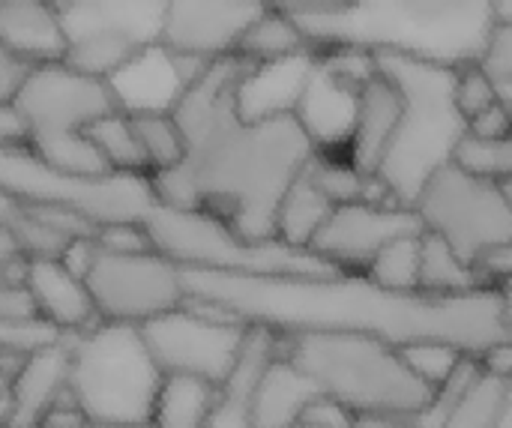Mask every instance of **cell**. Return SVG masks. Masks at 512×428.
<instances>
[{"label":"cell","mask_w":512,"mask_h":428,"mask_svg":"<svg viewBox=\"0 0 512 428\" xmlns=\"http://www.w3.org/2000/svg\"><path fill=\"white\" fill-rule=\"evenodd\" d=\"M183 279L189 300L279 336L363 333L387 339L396 348L450 342L474 357L512 339L510 303L501 285L438 297L426 291H390L366 273L252 276L183 267Z\"/></svg>","instance_id":"6da1fadb"},{"label":"cell","mask_w":512,"mask_h":428,"mask_svg":"<svg viewBox=\"0 0 512 428\" xmlns=\"http://www.w3.org/2000/svg\"><path fill=\"white\" fill-rule=\"evenodd\" d=\"M255 60H213L186 90L174 117L186 159L150 174L168 207L207 210L249 243L276 240V213L288 189L318 156L297 117L249 123L237 111V84Z\"/></svg>","instance_id":"7a4b0ae2"},{"label":"cell","mask_w":512,"mask_h":428,"mask_svg":"<svg viewBox=\"0 0 512 428\" xmlns=\"http://www.w3.org/2000/svg\"><path fill=\"white\" fill-rule=\"evenodd\" d=\"M291 18L315 51H390L450 69L480 63L498 27L495 0H348Z\"/></svg>","instance_id":"3957f363"},{"label":"cell","mask_w":512,"mask_h":428,"mask_svg":"<svg viewBox=\"0 0 512 428\" xmlns=\"http://www.w3.org/2000/svg\"><path fill=\"white\" fill-rule=\"evenodd\" d=\"M375 60L378 72L387 75L402 96V120L378 180L387 186L396 207L417 210L432 177L456 159L468 135V117L456 102L459 69L390 51L375 54Z\"/></svg>","instance_id":"277c9868"},{"label":"cell","mask_w":512,"mask_h":428,"mask_svg":"<svg viewBox=\"0 0 512 428\" xmlns=\"http://www.w3.org/2000/svg\"><path fill=\"white\" fill-rule=\"evenodd\" d=\"M279 342L324 396L348 405L360 420L387 417L411 423L435 396V387L417 378L402 351L387 339L363 333H294L279 336Z\"/></svg>","instance_id":"5b68a950"},{"label":"cell","mask_w":512,"mask_h":428,"mask_svg":"<svg viewBox=\"0 0 512 428\" xmlns=\"http://www.w3.org/2000/svg\"><path fill=\"white\" fill-rule=\"evenodd\" d=\"M69 390L90 423H150L165 372L156 363L144 330L135 324L99 321L69 336Z\"/></svg>","instance_id":"8992f818"},{"label":"cell","mask_w":512,"mask_h":428,"mask_svg":"<svg viewBox=\"0 0 512 428\" xmlns=\"http://www.w3.org/2000/svg\"><path fill=\"white\" fill-rule=\"evenodd\" d=\"M12 105L30 126V150L51 168L66 174L114 171L87 129L120 111L105 78L84 75L69 63H39Z\"/></svg>","instance_id":"52a82bcc"},{"label":"cell","mask_w":512,"mask_h":428,"mask_svg":"<svg viewBox=\"0 0 512 428\" xmlns=\"http://www.w3.org/2000/svg\"><path fill=\"white\" fill-rule=\"evenodd\" d=\"M153 249L180 267L252 273V276H330L342 273L312 249H294L282 240L249 243L231 225L207 210H180L156 204L147 219Z\"/></svg>","instance_id":"ba28073f"},{"label":"cell","mask_w":512,"mask_h":428,"mask_svg":"<svg viewBox=\"0 0 512 428\" xmlns=\"http://www.w3.org/2000/svg\"><path fill=\"white\" fill-rule=\"evenodd\" d=\"M0 192L18 201L72 207L96 228L120 222L147 225L159 204L153 177L147 171L66 174L45 165L30 147L0 150Z\"/></svg>","instance_id":"9c48e42d"},{"label":"cell","mask_w":512,"mask_h":428,"mask_svg":"<svg viewBox=\"0 0 512 428\" xmlns=\"http://www.w3.org/2000/svg\"><path fill=\"white\" fill-rule=\"evenodd\" d=\"M429 234L444 237L468 264L512 243V198L504 183L474 177L450 162L417 201Z\"/></svg>","instance_id":"30bf717a"},{"label":"cell","mask_w":512,"mask_h":428,"mask_svg":"<svg viewBox=\"0 0 512 428\" xmlns=\"http://www.w3.org/2000/svg\"><path fill=\"white\" fill-rule=\"evenodd\" d=\"M144 339L165 375L201 378L222 387L243 360L249 345V324L219 315L207 303L186 300L144 327Z\"/></svg>","instance_id":"8fae6325"},{"label":"cell","mask_w":512,"mask_h":428,"mask_svg":"<svg viewBox=\"0 0 512 428\" xmlns=\"http://www.w3.org/2000/svg\"><path fill=\"white\" fill-rule=\"evenodd\" d=\"M87 288L102 321L135 327H144L189 300L183 267L159 252L114 255L99 246Z\"/></svg>","instance_id":"7c38bea8"},{"label":"cell","mask_w":512,"mask_h":428,"mask_svg":"<svg viewBox=\"0 0 512 428\" xmlns=\"http://www.w3.org/2000/svg\"><path fill=\"white\" fill-rule=\"evenodd\" d=\"M378 75V60L369 51L333 48L318 51L315 72L297 105V123L312 138L318 153H339L351 147L360 120L363 87Z\"/></svg>","instance_id":"4fadbf2b"},{"label":"cell","mask_w":512,"mask_h":428,"mask_svg":"<svg viewBox=\"0 0 512 428\" xmlns=\"http://www.w3.org/2000/svg\"><path fill=\"white\" fill-rule=\"evenodd\" d=\"M426 225L417 210L396 204H339L327 225L312 240V252L342 273H366L369 264L399 237L423 234Z\"/></svg>","instance_id":"5bb4252c"},{"label":"cell","mask_w":512,"mask_h":428,"mask_svg":"<svg viewBox=\"0 0 512 428\" xmlns=\"http://www.w3.org/2000/svg\"><path fill=\"white\" fill-rule=\"evenodd\" d=\"M213 60L177 54L162 42L138 48L111 78L108 87L123 114H174L186 90Z\"/></svg>","instance_id":"9a60e30c"},{"label":"cell","mask_w":512,"mask_h":428,"mask_svg":"<svg viewBox=\"0 0 512 428\" xmlns=\"http://www.w3.org/2000/svg\"><path fill=\"white\" fill-rule=\"evenodd\" d=\"M264 12L261 0H171L159 42L177 54L222 60L237 54Z\"/></svg>","instance_id":"2e32d148"},{"label":"cell","mask_w":512,"mask_h":428,"mask_svg":"<svg viewBox=\"0 0 512 428\" xmlns=\"http://www.w3.org/2000/svg\"><path fill=\"white\" fill-rule=\"evenodd\" d=\"M318 51L303 48L297 54L252 63L237 84V111L249 123H264L276 117H294L315 72Z\"/></svg>","instance_id":"e0dca14e"},{"label":"cell","mask_w":512,"mask_h":428,"mask_svg":"<svg viewBox=\"0 0 512 428\" xmlns=\"http://www.w3.org/2000/svg\"><path fill=\"white\" fill-rule=\"evenodd\" d=\"M69 336L60 345L27 357L18 375L0 384L3 428H36L39 420L57 405V399L69 390V372H72Z\"/></svg>","instance_id":"ac0fdd59"},{"label":"cell","mask_w":512,"mask_h":428,"mask_svg":"<svg viewBox=\"0 0 512 428\" xmlns=\"http://www.w3.org/2000/svg\"><path fill=\"white\" fill-rule=\"evenodd\" d=\"M171 0H72L60 15L69 45L93 33H123L135 45L162 39V24Z\"/></svg>","instance_id":"d6986e66"},{"label":"cell","mask_w":512,"mask_h":428,"mask_svg":"<svg viewBox=\"0 0 512 428\" xmlns=\"http://www.w3.org/2000/svg\"><path fill=\"white\" fill-rule=\"evenodd\" d=\"M0 48L33 63H60L69 54V36L48 0H0Z\"/></svg>","instance_id":"ffe728a7"},{"label":"cell","mask_w":512,"mask_h":428,"mask_svg":"<svg viewBox=\"0 0 512 428\" xmlns=\"http://www.w3.org/2000/svg\"><path fill=\"white\" fill-rule=\"evenodd\" d=\"M321 396L318 384L282 351L264 366L255 396H252V420L255 428H297L306 408Z\"/></svg>","instance_id":"44dd1931"},{"label":"cell","mask_w":512,"mask_h":428,"mask_svg":"<svg viewBox=\"0 0 512 428\" xmlns=\"http://www.w3.org/2000/svg\"><path fill=\"white\" fill-rule=\"evenodd\" d=\"M399 120H402V96H399L396 84L378 72L363 87L357 132H354L351 147H348V162L360 174L378 177L381 162L390 150V141L399 129Z\"/></svg>","instance_id":"7402d4cb"},{"label":"cell","mask_w":512,"mask_h":428,"mask_svg":"<svg viewBox=\"0 0 512 428\" xmlns=\"http://www.w3.org/2000/svg\"><path fill=\"white\" fill-rule=\"evenodd\" d=\"M27 285L39 303V312L66 333H81L102 321L87 282L63 261H33Z\"/></svg>","instance_id":"603a6c76"},{"label":"cell","mask_w":512,"mask_h":428,"mask_svg":"<svg viewBox=\"0 0 512 428\" xmlns=\"http://www.w3.org/2000/svg\"><path fill=\"white\" fill-rule=\"evenodd\" d=\"M276 351H279V333H273L267 327H252L240 366L219 387V399H216V408H213L207 428H255V420H252L255 384Z\"/></svg>","instance_id":"cb8c5ba5"},{"label":"cell","mask_w":512,"mask_h":428,"mask_svg":"<svg viewBox=\"0 0 512 428\" xmlns=\"http://www.w3.org/2000/svg\"><path fill=\"white\" fill-rule=\"evenodd\" d=\"M336 204L318 189L312 177V165L300 174V180L288 189L276 213V240L294 249H312V240L333 216Z\"/></svg>","instance_id":"d4e9b609"},{"label":"cell","mask_w":512,"mask_h":428,"mask_svg":"<svg viewBox=\"0 0 512 428\" xmlns=\"http://www.w3.org/2000/svg\"><path fill=\"white\" fill-rule=\"evenodd\" d=\"M219 399V387L201 378L168 375L153 411L156 428H207Z\"/></svg>","instance_id":"484cf974"},{"label":"cell","mask_w":512,"mask_h":428,"mask_svg":"<svg viewBox=\"0 0 512 428\" xmlns=\"http://www.w3.org/2000/svg\"><path fill=\"white\" fill-rule=\"evenodd\" d=\"M486 288L480 270L468 264L444 237L438 234H423V279L420 291L438 294V297H456V294H471Z\"/></svg>","instance_id":"4316f807"},{"label":"cell","mask_w":512,"mask_h":428,"mask_svg":"<svg viewBox=\"0 0 512 428\" xmlns=\"http://www.w3.org/2000/svg\"><path fill=\"white\" fill-rule=\"evenodd\" d=\"M312 177L318 183V189L339 207V204H357V201H372V204H393L387 186L378 177H366L360 174L348 156L345 159H333L318 153L312 159Z\"/></svg>","instance_id":"83f0119b"},{"label":"cell","mask_w":512,"mask_h":428,"mask_svg":"<svg viewBox=\"0 0 512 428\" xmlns=\"http://www.w3.org/2000/svg\"><path fill=\"white\" fill-rule=\"evenodd\" d=\"M510 390V378H501L483 369L474 378V384L465 390L462 402L456 405V411L450 414L444 428H498L510 402Z\"/></svg>","instance_id":"f1b7e54d"},{"label":"cell","mask_w":512,"mask_h":428,"mask_svg":"<svg viewBox=\"0 0 512 428\" xmlns=\"http://www.w3.org/2000/svg\"><path fill=\"white\" fill-rule=\"evenodd\" d=\"M303 48H312V45L306 42V36L294 24V18L285 15V12H279V9H267L252 24V30L243 36L237 54L246 57V60L264 63V60H279V57L297 54Z\"/></svg>","instance_id":"f546056e"},{"label":"cell","mask_w":512,"mask_h":428,"mask_svg":"<svg viewBox=\"0 0 512 428\" xmlns=\"http://www.w3.org/2000/svg\"><path fill=\"white\" fill-rule=\"evenodd\" d=\"M87 138L96 144V150L105 156V162L114 171H147L150 174L144 147H141V141L135 135V126H132L129 114L114 111V114L96 120L87 129Z\"/></svg>","instance_id":"4dcf8cb0"},{"label":"cell","mask_w":512,"mask_h":428,"mask_svg":"<svg viewBox=\"0 0 512 428\" xmlns=\"http://www.w3.org/2000/svg\"><path fill=\"white\" fill-rule=\"evenodd\" d=\"M426 234V231H423ZM423 234L393 240L366 270V276L390 291H420L423 279Z\"/></svg>","instance_id":"1f68e13d"},{"label":"cell","mask_w":512,"mask_h":428,"mask_svg":"<svg viewBox=\"0 0 512 428\" xmlns=\"http://www.w3.org/2000/svg\"><path fill=\"white\" fill-rule=\"evenodd\" d=\"M132 126L144 147L150 174L177 168L186 159V135L174 114H141L132 117Z\"/></svg>","instance_id":"d6a6232c"},{"label":"cell","mask_w":512,"mask_h":428,"mask_svg":"<svg viewBox=\"0 0 512 428\" xmlns=\"http://www.w3.org/2000/svg\"><path fill=\"white\" fill-rule=\"evenodd\" d=\"M138 48L141 45H135L123 33H93V36H84V39L72 42L63 63H69L72 69H78L84 75L108 81Z\"/></svg>","instance_id":"836d02e7"},{"label":"cell","mask_w":512,"mask_h":428,"mask_svg":"<svg viewBox=\"0 0 512 428\" xmlns=\"http://www.w3.org/2000/svg\"><path fill=\"white\" fill-rule=\"evenodd\" d=\"M462 171L483 177V180H495V183H510L512 180V135L507 138H477V135H465V141L456 150L453 159Z\"/></svg>","instance_id":"e575fe53"},{"label":"cell","mask_w":512,"mask_h":428,"mask_svg":"<svg viewBox=\"0 0 512 428\" xmlns=\"http://www.w3.org/2000/svg\"><path fill=\"white\" fill-rule=\"evenodd\" d=\"M69 333L60 330L45 315H33L24 321H0V351L15 357H33L39 351H48L60 345Z\"/></svg>","instance_id":"d590c367"},{"label":"cell","mask_w":512,"mask_h":428,"mask_svg":"<svg viewBox=\"0 0 512 428\" xmlns=\"http://www.w3.org/2000/svg\"><path fill=\"white\" fill-rule=\"evenodd\" d=\"M483 372V360L480 357H474V354H468L462 363H459V369L435 390V396H432V402H429V408L420 414V417H414L411 420V426L414 428H444L447 426V420H450V414L456 411V405L462 402V396H465V390L474 384V378Z\"/></svg>","instance_id":"8d00e7d4"},{"label":"cell","mask_w":512,"mask_h":428,"mask_svg":"<svg viewBox=\"0 0 512 428\" xmlns=\"http://www.w3.org/2000/svg\"><path fill=\"white\" fill-rule=\"evenodd\" d=\"M402 351V357H405V363L411 366V372L417 375V378H423L429 387H441L456 369H459V363L468 357L462 348H456V345H450V342H411V345H405V348H399Z\"/></svg>","instance_id":"74e56055"},{"label":"cell","mask_w":512,"mask_h":428,"mask_svg":"<svg viewBox=\"0 0 512 428\" xmlns=\"http://www.w3.org/2000/svg\"><path fill=\"white\" fill-rule=\"evenodd\" d=\"M456 102L462 108V114L468 117V123L483 114L486 108H492L498 102V84L489 78V72L474 63L459 69V87H456Z\"/></svg>","instance_id":"f35d334b"},{"label":"cell","mask_w":512,"mask_h":428,"mask_svg":"<svg viewBox=\"0 0 512 428\" xmlns=\"http://www.w3.org/2000/svg\"><path fill=\"white\" fill-rule=\"evenodd\" d=\"M99 246L114 255H141V252H156L147 225L138 222H120V225H105L96 234Z\"/></svg>","instance_id":"ab89813d"},{"label":"cell","mask_w":512,"mask_h":428,"mask_svg":"<svg viewBox=\"0 0 512 428\" xmlns=\"http://www.w3.org/2000/svg\"><path fill=\"white\" fill-rule=\"evenodd\" d=\"M480 66L489 72L495 84H510L512 81V21H498L489 51L480 60Z\"/></svg>","instance_id":"60d3db41"},{"label":"cell","mask_w":512,"mask_h":428,"mask_svg":"<svg viewBox=\"0 0 512 428\" xmlns=\"http://www.w3.org/2000/svg\"><path fill=\"white\" fill-rule=\"evenodd\" d=\"M357 423H360V417L348 405H342L324 393L306 408V414L300 420V426L306 428H357Z\"/></svg>","instance_id":"b9f144b4"},{"label":"cell","mask_w":512,"mask_h":428,"mask_svg":"<svg viewBox=\"0 0 512 428\" xmlns=\"http://www.w3.org/2000/svg\"><path fill=\"white\" fill-rule=\"evenodd\" d=\"M39 63L0 48V102H12Z\"/></svg>","instance_id":"7bdbcfd3"},{"label":"cell","mask_w":512,"mask_h":428,"mask_svg":"<svg viewBox=\"0 0 512 428\" xmlns=\"http://www.w3.org/2000/svg\"><path fill=\"white\" fill-rule=\"evenodd\" d=\"M42 315L30 285H0V321H24Z\"/></svg>","instance_id":"ee69618b"},{"label":"cell","mask_w":512,"mask_h":428,"mask_svg":"<svg viewBox=\"0 0 512 428\" xmlns=\"http://www.w3.org/2000/svg\"><path fill=\"white\" fill-rule=\"evenodd\" d=\"M468 132L477 138H507L512 135V114L507 111V105L498 99L492 108H486L483 114H477L468 123Z\"/></svg>","instance_id":"f6af8a7d"},{"label":"cell","mask_w":512,"mask_h":428,"mask_svg":"<svg viewBox=\"0 0 512 428\" xmlns=\"http://www.w3.org/2000/svg\"><path fill=\"white\" fill-rule=\"evenodd\" d=\"M30 147V126L12 102H0V150Z\"/></svg>","instance_id":"bcb514c9"},{"label":"cell","mask_w":512,"mask_h":428,"mask_svg":"<svg viewBox=\"0 0 512 428\" xmlns=\"http://www.w3.org/2000/svg\"><path fill=\"white\" fill-rule=\"evenodd\" d=\"M477 270H480V276H483L486 285H501V288L512 285V243L486 252L477 261Z\"/></svg>","instance_id":"7dc6e473"},{"label":"cell","mask_w":512,"mask_h":428,"mask_svg":"<svg viewBox=\"0 0 512 428\" xmlns=\"http://www.w3.org/2000/svg\"><path fill=\"white\" fill-rule=\"evenodd\" d=\"M96 258H99V240H96V237H78V240H72V243L66 246V252H63L60 261H63L75 276H81V279L87 282V276H90Z\"/></svg>","instance_id":"c3c4849f"},{"label":"cell","mask_w":512,"mask_h":428,"mask_svg":"<svg viewBox=\"0 0 512 428\" xmlns=\"http://www.w3.org/2000/svg\"><path fill=\"white\" fill-rule=\"evenodd\" d=\"M480 360H483V369L486 372L501 375V378H510L512 381V339L495 345V348H489Z\"/></svg>","instance_id":"681fc988"},{"label":"cell","mask_w":512,"mask_h":428,"mask_svg":"<svg viewBox=\"0 0 512 428\" xmlns=\"http://www.w3.org/2000/svg\"><path fill=\"white\" fill-rule=\"evenodd\" d=\"M261 3L267 9H279L285 15H297V12H312V9H333L348 0H261Z\"/></svg>","instance_id":"f907efd6"},{"label":"cell","mask_w":512,"mask_h":428,"mask_svg":"<svg viewBox=\"0 0 512 428\" xmlns=\"http://www.w3.org/2000/svg\"><path fill=\"white\" fill-rule=\"evenodd\" d=\"M357 428H414L405 420H387V417H363Z\"/></svg>","instance_id":"816d5d0a"},{"label":"cell","mask_w":512,"mask_h":428,"mask_svg":"<svg viewBox=\"0 0 512 428\" xmlns=\"http://www.w3.org/2000/svg\"><path fill=\"white\" fill-rule=\"evenodd\" d=\"M84 428H156L153 420L150 423H87Z\"/></svg>","instance_id":"f5cc1de1"},{"label":"cell","mask_w":512,"mask_h":428,"mask_svg":"<svg viewBox=\"0 0 512 428\" xmlns=\"http://www.w3.org/2000/svg\"><path fill=\"white\" fill-rule=\"evenodd\" d=\"M498 21H512V0H495Z\"/></svg>","instance_id":"db71d44e"},{"label":"cell","mask_w":512,"mask_h":428,"mask_svg":"<svg viewBox=\"0 0 512 428\" xmlns=\"http://www.w3.org/2000/svg\"><path fill=\"white\" fill-rule=\"evenodd\" d=\"M498 99L507 105V111L512 114V81L510 84H498Z\"/></svg>","instance_id":"11a10c76"},{"label":"cell","mask_w":512,"mask_h":428,"mask_svg":"<svg viewBox=\"0 0 512 428\" xmlns=\"http://www.w3.org/2000/svg\"><path fill=\"white\" fill-rule=\"evenodd\" d=\"M498 428H512V390H510V402H507V411H504V420Z\"/></svg>","instance_id":"9f6ffc18"},{"label":"cell","mask_w":512,"mask_h":428,"mask_svg":"<svg viewBox=\"0 0 512 428\" xmlns=\"http://www.w3.org/2000/svg\"><path fill=\"white\" fill-rule=\"evenodd\" d=\"M504 294H507V303H510V318H512V285H504Z\"/></svg>","instance_id":"6f0895ef"},{"label":"cell","mask_w":512,"mask_h":428,"mask_svg":"<svg viewBox=\"0 0 512 428\" xmlns=\"http://www.w3.org/2000/svg\"><path fill=\"white\" fill-rule=\"evenodd\" d=\"M297 428H306V426H297Z\"/></svg>","instance_id":"680465c9"}]
</instances>
